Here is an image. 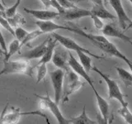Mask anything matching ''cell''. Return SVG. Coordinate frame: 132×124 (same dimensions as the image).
Wrapping results in <instances>:
<instances>
[{
    "mask_svg": "<svg viewBox=\"0 0 132 124\" xmlns=\"http://www.w3.org/2000/svg\"><path fill=\"white\" fill-rule=\"evenodd\" d=\"M32 67L28 60H7L3 61V68L0 71V76L8 74H26L32 77Z\"/></svg>",
    "mask_w": 132,
    "mask_h": 124,
    "instance_id": "cell-1",
    "label": "cell"
},
{
    "mask_svg": "<svg viewBox=\"0 0 132 124\" xmlns=\"http://www.w3.org/2000/svg\"><path fill=\"white\" fill-rule=\"evenodd\" d=\"M91 70H93L94 72L97 73L103 79V80L106 82L107 88H108L109 98L117 99V100L119 101V103L121 104V106H125V105L128 104V103L125 101V96H124V94L121 93V89H120V87L117 83V81H115L114 80H111L107 74L102 72L100 69L96 67V66L92 67V69Z\"/></svg>",
    "mask_w": 132,
    "mask_h": 124,
    "instance_id": "cell-2",
    "label": "cell"
},
{
    "mask_svg": "<svg viewBox=\"0 0 132 124\" xmlns=\"http://www.w3.org/2000/svg\"><path fill=\"white\" fill-rule=\"evenodd\" d=\"M52 36L58 41V42H59L60 44H61L66 49L73 50V51H82L85 52L86 54H88V56H93V57L96 58V59H97V60H105V56H101L95 55V54L91 52L89 50L82 47L81 45H78L75 41H73V39L69 38V37H66V36H64L62 35L57 34V33H55V32L52 34Z\"/></svg>",
    "mask_w": 132,
    "mask_h": 124,
    "instance_id": "cell-3",
    "label": "cell"
},
{
    "mask_svg": "<svg viewBox=\"0 0 132 124\" xmlns=\"http://www.w3.org/2000/svg\"><path fill=\"white\" fill-rule=\"evenodd\" d=\"M52 86L55 93V101L57 104H59L60 101L62 98V93H63V87L64 81V70L62 69H57L50 73Z\"/></svg>",
    "mask_w": 132,
    "mask_h": 124,
    "instance_id": "cell-4",
    "label": "cell"
},
{
    "mask_svg": "<svg viewBox=\"0 0 132 124\" xmlns=\"http://www.w3.org/2000/svg\"><path fill=\"white\" fill-rule=\"evenodd\" d=\"M39 114L41 117H45L44 115L41 113H38V112H21L19 109H15L14 107H10V112L6 113L5 109H4L3 113L0 116V123L1 124H16L19 122V120L21 117L23 115H27V114Z\"/></svg>",
    "mask_w": 132,
    "mask_h": 124,
    "instance_id": "cell-5",
    "label": "cell"
},
{
    "mask_svg": "<svg viewBox=\"0 0 132 124\" xmlns=\"http://www.w3.org/2000/svg\"><path fill=\"white\" fill-rule=\"evenodd\" d=\"M36 96L40 98V99H43L45 102H46V104H47V109H49L50 111L51 112V113L55 116V118H56L58 123L60 124H69V119H66L64 115L62 114V113L60 112V109H59V104L53 101L52 99L50 98V95L48 94H46V96H40V95H36Z\"/></svg>",
    "mask_w": 132,
    "mask_h": 124,
    "instance_id": "cell-6",
    "label": "cell"
},
{
    "mask_svg": "<svg viewBox=\"0 0 132 124\" xmlns=\"http://www.w3.org/2000/svg\"><path fill=\"white\" fill-rule=\"evenodd\" d=\"M68 63H69V67L73 69V71L75 72L78 75L84 78V80H85V81H87V83L91 86V88H93L94 84H93V81L92 80V78L90 77L88 73L85 70L84 66H82L78 61H77L75 57L73 56V54L71 52L69 53Z\"/></svg>",
    "mask_w": 132,
    "mask_h": 124,
    "instance_id": "cell-7",
    "label": "cell"
},
{
    "mask_svg": "<svg viewBox=\"0 0 132 124\" xmlns=\"http://www.w3.org/2000/svg\"><path fill=\"white\" fill-rule=\"evenodd\" d=\"M108 3H110V5L112 7L114 11L116 12V13H117L120 26L126 31V23L130 24L131 22V20L130 19L129 17L127 16L125 9H124L121 0H108Z\"/></svg>",
    "mask_w": 132,
    "mask_h": 124,
    "instance_id": "cell-8",
    "label": "cell"
},
{
    "mask_svg": "<svg viewBox=\"0 0 132 124\" xmlns=\"http://www.w3.org/2000/svg\"><path fill=\"white\" fill-rule=\"evenodd\" d=\"M91 15H92L91 10L84 9V8H79L76 7L73 8H69V9H65V11L62 14H60V17L64 20L73 21L86 18V17H91Z\"/></svg>",
    "mask_w": 132,
    "mask_h": 124,
    "instance_id": "cell-9",
    "label": "cell"
},
{
    "mask_svg": "<svg viewBox=\"0 0 132 124\" xmlns=\"http://www.w3.org/2000/svg\"><path fill=\"white\" fill-rule=\"evenodd\" d=\"M102 32L105 36L116 37V38L121 39L124 42H127L132 45V38L126 36L125 33L121 32L118 28L116 27L112 24H106L102 27Z\"/></svg>",
    "mask_w": 132,
    "mask_h": 124,
    "instance_id": "cell-10",
    "label": "cell"
},
{
    "mask_svg": "<svg viewBox=\"0 0 132 124\" xmlns=\"http://www.w3.org/2000/svg\"><path fill=\"white\" fill-rule=\"evenodd\" d=\"M24 11L40 21H50L60 17V13L58 12H54L51 10H36L24 8Z\"/></svg>",
    "mask_w": 132,
    "mask_h": 124,
    "instance_id": "cell-11",
    "label": "cell"
},
{
    "mask_svg": "<svg viewBox=\"0 0 132 124\" xmlns=\"http://www.w3.org/2000/svg\"><path fill=\"white\" fill-rule=\"evenodd\" d=\"M46 45H47V39L45 41H43L42 43H40L39 45H37V47L30 50V51L22 54L20 57L22 60H26L39 59V58H41L44 55L45 49H46Z\"/></svg>",
    "mask_w": 132,
    "mask_h": 124,
    "instance_id": "cell-12",
    "label": "cell"
},
{
    "mask_svg": "<svg viewBox=\"0 0 132 124\" xmlns=\"http://www.w3.org/2000/svg\"><path fill=\"white\" fill-rule=\"evenodd\" d=\"M65 52H63L60 49H56L54 51L53 56H52V62L56 67L62 69L64 71H69L70 67L68 63V59L66 56L64 55Z\"/></svg>",
    "mask_w": 132,
    "mask_h": 124,
    "instance_id": "cell-13",
    "label": "cell"
},
{
    "mask_svg": "<svg viewBox=\"0 0 132 124\" xmlns=\"http://www.w3.org/2000/svg\"><path fill=\"white\" fill-rule=\"evenodd\" d=\"M36 24L37 27L40 28V30L43 33H48V32H52L55 30H59V29H62V30H69V27H64L62 25L57 24L55 22H52V20L50 21H37L36 22Z\"/></svg>",
    "mask_w": 132,
    "mask_h": 124,
    "instance_id": "cell-14",
    "label": "cell"
},
{
    "mask_svg": "<svg viewBox=\"0 0 132 124\" xmlns=\"http://www.w3.org/2000/svg\"><path fill=\"white\" fill-rule=\"evenodd\" d=\"M57 45V41L54 38H51L49 37L47 38V45H46V49H45V51L44 53V55L42 56V57L40 58V61L37 63L36 65H40V64H47L51 60L52 56H53V53Z\"/></svg>",
    "mask_w": 132,
    "mask_h": 124,
    "instance_id": "cell-15",
    "label": "cell"
},
{
    "mask_svg": "<svg viewBox=\"0 0 132 124\" xmlns=\"http://www.w3.org/2000/svg\"><path fill=\"white\" fill-rule=\"evenodd\" d=\"M92 89L94 92L95 97H96L97 106H98L99 110H100L102 117L104 118V120L107 123V121H108V118H109V104H108V103H107L106 99L103 98L101 95L98 94L97 89H95V87H93Z\"/></svg>",
    "mask_w": 132,
    "mask_h": 124,
    "instance_id": "cell-16",
    "label": "cell"
},
{
    "mask_svg": "<svg viewBox=\"0 0 132 124\" xmlns=\"http://www.w3.org/2000/svg\"><path fill=\"white\" fill-rule=\"evenodd\" d=\"M92 15H95L100 18L101 19H115L116 16L112 15L111 12L105 8L104 5H97V4H93V8L91 9Z\"/></svg>",
    "mask_w": 132,
    "mask_h": 124,
    "instance_id": "cell-17",
    "label": "cell"
},
{
    "mask_svg": "<svg viewBox=\"0 0 132 124\" xmlns=\"http://www.w3.org/2000/svg\"><path fill=\"white\" fill-rule=\"evenodd\" d=\"M69 123L73 124H96L97 122L93 121L92 119H90L86 113V107L84 106L82 109V113L76 118H72L69 119Z\"/></svg>",
    "mask_w": 132,
    "mask_h": 124,
    "instance_id": "cell-18",
    "label": "cell"
},
{
    "mask_svg": "<svg viewBox=\"0 0 132 124\" xmlns=\"http://www.w3.org/2000/svg\"><path fill=\"white\" fill-rule=\"evenodd\" d=\"M84 83H82L81 81H79V80L77 81L72 82V83H68V84H66L65 97L64 98V101L67 102L69 95L72 94L74 92H76V91H78L82 86H84Z\"/></svg>",
    "mask_w": 132,
    "mask_h": 124,
    "instance_id": "cell-19",
    "label": "cell"
},
{
    "mask_svg": "<svg viewBox=\"0 0 132 124\" xmlns=\"http://www.w3.org/2000/svg\"><path fill=\"white\" fill-rule=\"evenodd\" d=\"M77 55L79 58V60H80V64L84 66V68L85 69V70L88 73H89V71L92 69V59L91 57L86 54L85 52L82 51H76Z\"/></svg>",
    "mask_w": 132,
    "mask_h": 124,
    "instance_id": "cell-20",
    "label": "cell"
},
{
    "mask_svg": "<svg viewBox=\"0 0 132 124\" xmlns=\"http://www.w3.org/2000/svg\"><path fill=\"white\" fill-rule=\"evenodd\" d=\"M117 72L118 74L119 77L123 81L124 84L126 87H131L132 86V74L128 72L125 69L121 67H116Z\"/></svg>",
    "mask_w": 132,
    "mask_h": 124,
    "instance_id": "cell-21",
    "label": "cell"
},
{
    "mask_svg": "<svg viewBox=\"0 0 132 124\" xmlns=\"http://www.w3.org/2000/svg\"><path fill=\"white\" fill-rule=\"evenodd\" d=\"M21 49L20 47V41L18 39H15L12 41V43L9 45V49L7 50V52L5 56H4V60L3 61H7L8 60H10V58L16 54V52L19 51V50Z\"/></svg>",
    "mask_w": 132,
    "mask_h": 124,
    "instance_id": "cell-22",
    "label": "cell"
},
{
    "mask_svg": "<svg viewBox=\"0 0 132 124\" xmlns=\"http://www.w3.org/2000/svg\"><path fill=\"white\" fill-rule=\"evenodd\" d=\"M42 34H44V33L41 32L40 30H35V31H33L31 32H28L27 35L26 36V37H25V38L20 42L21 48H22L23 45H27V43L30 42V41H33L34 39H36V37L40 36V35H42Z\"/></svg>",
    "mask_w": 132,
    "mask_h": 124,
    "instance_id": "cell-23",
    "label": "cell"
},
{
    "mask_svg": "<svg viewBox=\"0 0 132 124\" xmlns=\"http://www.w3.org/2000/svg\"><path fill=\"white\" fill-rule=\"evenodd\" d=\"M118 113L124 118V120H125L126 123L132 124V113L129 110V109H128V104L122 106L121 109L118 110Z\"/></svg>",
    "mask_w": 132,
    "mask_h": 124,
    "instance_id": "cell-24",
    "label": "cell"
},
{
    "mask_svg": "<svg viewBox=\"0 0 132 124\" xmlns=\"http://www.w3.org/2000/svg\"><path fill=\"white\" fill-rule=\"evenodd\" d=\"M37 67V79H36V83L39 84L40 81H42L45 75L47 74V66L46 64H40L36 65Z\"/></svg>",
    "mask_w": 132,
    "mask_h": 124,
    "instance_id": "cell-25",
    "label": "cell"
},
{
    "mask_svg": "<svg viewBox=\"0 0 132 124\" xmlns=\"http://www.w3.org/2000/svg\"><path fill=\"white\" fill-rule=\"evenodd\" d=\"M0 24H1L2 26L6 29V30H7L9 32H11L12 35L14 36V30L12 29V27L9 24V22H8V21L6 19L5 12H4V11H2V10H0Z\"/></svg>",
    "mask_w": 132,
    "mask_h": 124,
    "instance_id": "cell-26",
    "label": "cell"
},
{
    "mask_svg": "<svg viewBox=\"0 0 132 124\" xmlns=\"http://www.w3.org/2000/svg\"><path fill=\"white\" fill-rule=\"evenodd\" d=\"M21 2H22V0H16V3L12 5V7H7V9H5L4 12H5L6 14V17L7 18H12L16 12V9H18V7H19Z\"/></svg>",
    "mask_w": 132,
    "mask_h": 124,
    "instance_id": "cell-27",
    "label": "cell"
},
{
    "mask_svg": "<svg viewBox=\"0 0 132 124\" xmlns=\"http://www.w3.org/2000/svg\"><path fill=\"white\" fill-rule=\"evenodd\" d=\"M28 32H27L26 30H24L23 28L22 27H16L15 31H14V36L16 37V39H18L20 42L22 41L25 37H26V36L27 35Z\"/></svg>",
    "mask_w": 132,
    "mask_h": 124,
    "instance_id": "cell-28",
    "label": "cell"
},
{
    "mask_svg": "<svg viewBox=\"0 0 132 124\" xmlns=\"http://www.w3.org/2000/svg\"><path fill=\"white\" fill-rule=\"evenodd\" d=\"M90 18L93 21V24H94L95 27H96L97 30H102V27H104V24H103V22H102L101 18L95 15H91Z\"/></svg>",
    "mask_w": 132,
    "mask_h": 124,
    "instance_id": "cell-29",
    "label": "cell"
},
{
    "mask_svg": "<svg viewBox=\"0 0 132 124\" xmlns=\"http://www.w3.org/2000/svg\"><path fill=\"white\" fill-rule=\"evenodd\" d=\"M60 5L63 7L64 9H69V8L76 7L77 6L74 4V3L69 1V0H57Z\"/></svg>",
    "mask_w": 132,
    "mask_h": 124,
    "instance_id": "cell-30",
    "label": "cell"
},
{
    "mask_svg": "<svg viewBox=\"0 0 132 124\" xmlns=\"http://www.w3.org/2000/svg\"><path fill=\"white\" fill-rule=\"evenodd\" d=\"M51 7H54V8H55V9L57 10V12L60 13V15L62 14L65 11L64 8L60 5L57 0H51Z\"/></svg>",
    "mask_w": 132,
    "mask_h": 124,
    "instance_id": "cell-31",
    "label": "cell"
},
{
    "mask_svg": "<svg viewBox=\"0 0 132 124\" xmlns=\"http://www.w3.org/2000/svg\"><path fill=\"white\" fill-rule=\"evenodd\" d=\"M0 47L3 50L4 52H5V55H6L7 52V45H6L5 39H4V36L3 35L1 30H0ZM5 55H4V56H5Z\"/></svg>",
    "mask_w": 132,
    "mask_h": 124,
    "instance_id": "cell-32",
    "label": "cell"
},
{
    "mask_svg": "<svg viewBox=\"0 0 132 124\" xmlns=\"http://www.w3.org/2000/svg\"><path fill=\"white\" fill-rule=\"evenodd\" d=\"M80 1H91V2L93 3V4L104 5V3H103V0H78V2H80Z\"/></svg>",
    "mask_w": 132,
    "mask_h": 124,
    "instance_id": "cell-33",
    "label": "cell"
},
{
    "mask_svg": "<svg viewBox=\"0 0 132 124\" xmlns=\"http://www.w3.org/2000/svg\"><path fill=\"white\" fill-rule=\"evenodd\" d=\"M40 2L44 4V6L46 8H49L51 7V0H40Z\"/></svg>",
    "mask_w": 132,
    "mask_h": 124,
    "instance_id": "cell-34",
    "label": "cell"
},
{
    "mask_svg": "<svg viewBox=\"0 0 132 124\" xmlns=\"http://www.w3.org/2000/svg\"><path fill=\"white\" fill-rule=\"evenodd\" d=\"M0 10H2V11L5 10V8H4V6H3V4L2 3L1 0H0Z\"/></svg>",
    "mask_w": 132,
    "mask_h": 124,
    "instance_id": "cell-35",
    "label": "cell"
},
{
    "mask_svg": "<svg viewBox=\"0 0 132 124\" xmlns=\"http://www.w3.org/2000/svg\"><path fill=\"white\" fill-rule=\"evenodd\" d=\"M127 65L129 66V68H130V71H131V73H132V61H130V62H128V63H127Z\"/></svg>",
    "mask_w": 132,
    "mask_h": 124,
    "instance_id": "cell-36",
    "label": "cell"
},
{
    "mask_svg": "<svg viewBox=\"0 0 132 124\" xmlns=\"http://www.w3.org/2000/svg\"><path fill=\"white\" fill-rule=\"evenodd\" d=\"M132 27V21H131V22L129 24V25H128V26L126 27V31L127 30V29H129V28H131Z\"/></svg>",
    "mask_w": 132,
    "mask_h": 124,
    "instance_id": "cell-37",
    "label": "cell"
},
{
    "mask_svg": "<svg viewBox=\"0 0 132 124\" xmlns=\"http://www.w3.org/2000/svg\"><path fill=\"white\" fill-rule=\"evenodd\" d=\"M0 55H5V52H4V51L1 47H0Z\"/></svg>",
    "mask_w": 132,
    "mask_h": 124,
    "instance_id": "cell-38",
    "label": "cell"
},
{
    "mask_svg": "<svg viewBox=\"0 0 132 124\" xmlns=\"http://www.w3.org/2000/svg\"><path fill=\"white\" fill-rule=\"evenodd\" d=\"M103 3H104V5H106L108 3V0H103Z\"/></svg>",
    "mask_w": 132,
    "mask_h": 124,
    "instance_id": "cell-39",
    "label": "cell"
},
{
    "mask_svg": "<svg viewBox=\"0 0 132 124\" xmlns=\"http://www.w3.org/2000/svg\"><path fill=\"white\" fill-rule=\"evenodd\" d=\"M1 2H2V3L3 4V5L5 6V2H4V0H1Z\"/></svg>",
    "mask_w": 132,
    "mask_h": 124,
    "instance_id": "cell-40",
    "label": "cell"
},
{
    "mask_svg": "<svg viewBox=\"0 0 132 124\" xmlns=\"http://www.w3.org/2000/svg\"><path fill=\"white\" fill-rule=\"evenodd\" d=\"M129 1H130V3L132 4V0H129Z\"/></svg>",
    "mask_w": 132,
    "mask_h": 124,
    "instance_id": "cell-41",
    "label": "cell"
},
{
    "mask_svg": "<svg viewBox=\"0 0 132 124\" xmlns=\"http://www.w3.org/2000/svg\"><path fill=\"white\" fill-rule=\"evenodd\" d=\"M131 87H132V86H131Z\"/></svg>",
    "mask_w": 132,
    "mask_h": 124,
    "instance_id": "cell-42",
    "label": "cell"
}]
</instances>
